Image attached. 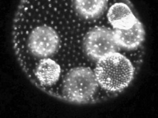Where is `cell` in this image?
I'll return each mask as SVG.
<instances>
[{"instance_id": "1", "label": "cell", "mask_w": 158, "mask_h": 118, "mask_svg": "<svg viewBox=\"0 0 158 118\" xmlns=\"http://www.w3.org/2000/svg\"><path fill=\"white\" fill-rule=\"evenodd\" d=\"M66 3L22 1L13 22L12 43L20 66L28 78L36 75L60 80L67 68Z\"/></svg>"}, {"instance_id": "2", "label": "cell", "mask_w": 158, "mask_h": 118, "mask_svg": "<svg viewBox=\"0 0 158 118\" xmlns=\"http://www.w3.org/2000/svg\"><path fill=\"white\" fill-rule=\"evenodd\" d=\"M134 72L131 61L115 52L99 60L94 73L102 88L108 91H118L129 85L133 79Z\"/></svg>"}, {"instance_id": "3", "label": "cell", "mask_w": 158, "mask_h": 118, "mask_svg": "<svg viewBox=\"0 0 158 118\" xmlns=\"http://www.w3.org/2000/svg\"><path fill=\"white\" fill-rule=\"evenodd\" d=\"M98 86L95 74L88 67L70 68L62 80L60 99L75 103L90 100Z\"/></svg>"}, {"instance_id": "4", "label": "cell", "mask_w": 158, "mask_h": 118, "mask_svg": "<svg viewBox=\"0 0 158 118\" xmlns=\"http://www.w3.org/2000/svg\"><path fill=\"white\" fill-rule=\"evenodd\" d=\"M118 45L114 32L104 28L91 30L83 40L85 53L88 57L96 60L115 53Z\"/></svg>"}, {"instance_id": "5", "label": "cell", "mask_w": 158, "mask_h": 118, "mask_svg": "<svg viewBox=\"0 0 158 118\" xmlns=\"http://www.w3.org/2000/svg\"><path fill=\"white\" fill-rule=\"evenodd\" d=\"M114 32L117 44L126 49H136L144 39V29L138 19L130 27L115 29Z\"/></svg>"}, {"instance_id": "6", "label": "cell", "mask_w": 158, "mask_h": 118, "mask_svg": "<svg viewBox=\"0 0 158 118\" xmlns=\"http://www.w3.org/2000/svg\"><path fill=\"white\" fill-rule=\"evenodd\" d=\"M107 18L115 29H124L130 27L138 19L129 7L121 2L116 3L110 8Z\"/></svg>"}, {"instance_id": "7", "label": "cell", "mask_w": 158, "mask_h": 118, "mask_svg": "<svg viewBox=\"0 0 158 118\" xmlns=\"http://www.w3.org/2000/svg\"><path fill=\"white\" fill-rule=\"evenodd\" d=\"M72 6L75 12L83 19H94L102 12L106 6L107 1H72Z\"/></svg>"}]
</instances>
